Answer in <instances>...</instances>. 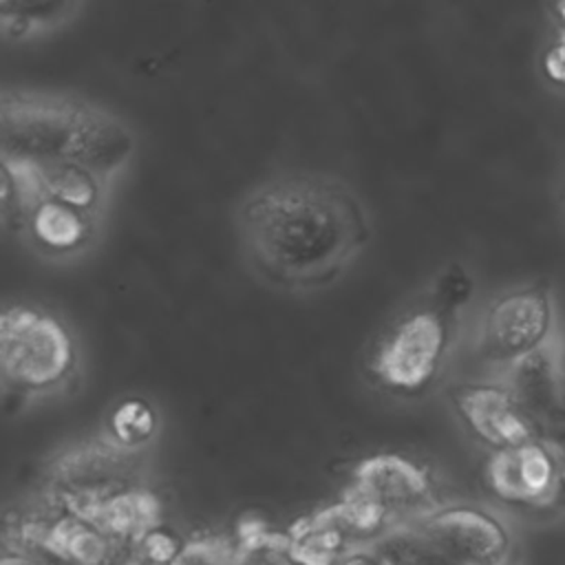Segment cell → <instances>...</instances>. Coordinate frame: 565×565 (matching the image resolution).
I'll return each mask as SVG.
<instances>
[{
	"label": "cell",
	"mask_w": 565,
	"mask_h": 565,
	"mask_svg": "<svg viewBox=\"0 0 565 565\" xmlns=\"http://www.w3.org/2000/svg\"><path fill=\"white\" fill-rule=\"evenodd\" d=\"M234 221L249 267L285 291L333 285L371 238V216L360 194L320 172L260 181L243 194Z\"/></svg>",
	"instance_id": "6da1fadb"
},
{
	"label": "cell",
	"mask_w": 565,
	"mask_h": 565,
	"mask_svg": "<svg viewBox=\"0 0 565 565\" xmlns=\"http://www.w3.org/2000/svg\"><path fill=\"white\" fill-rule=\"evenodd\" d=\"M135 148V132L117 113L79 95L44 88H4L0 95V159L73 161L113 185Z\"/></svg>",
	"instance_id": "7a4b0ae2"
},
{
	"label": "cell",
	"mask_w": 565,
	"mask_h": 565,
	"mask_svg": "<svg viewBox=\"0 0 565 565\" xmlns=\"http://www.w3.org/2000/svg\"><path fill=\"white\" fill-rule=\"evenodd\" d=\"M512 547L505 519L479 503H441L369 545L382 565H508Z\"/></svg>",
	"instance_id": "3957f363"
},
{
	"label": "cell",
	"mask_w": 565,
	"mask_h": 565,
	"mask_svg": "<svg viewBox=\"0 0 565 565\" xmlns=\"http://www.w3.org/2000/svg\"><path fill=\"white\" fill-rule=\"evenodd\" d=\"M75 364V338L55 313L26 302L4 307L0 369L7 388L24 397L51 395L68 384Z\"/></svg>",
	"instance_id": "277c9868"
},
{
	"label": "cell",
	"mask_w": 565,
	"mask_h": 565,
	"mask_svg": "<svg viewBox=\"0 0 565 565\" xmlns=\"http://www.w3.org/2000/svg\"><path fill=\"white\" fill-rule=\"evenodd\" d=\"M141 450L99 435L60 452L44 477V505L90 521L110 499L141 488Z\"/></svg>",
	"instance_id": "5b68a950"
},
{
	"label": "cell",
	"mask_w": 565,
	"mask_h": 565,
	"mask_svg": "<svg viewBox=\"0 0 565 565\" xmlns=\"http://www.w3.org/2000/svg\"><path fill=\"white\" fill-rule=\"evenodd\" d=\"M561 329L552 285H519L494 296L483 309L475 331V353L497 377L521 358L550 344Z\"/></svg>",
	"instance_id": "8992f818"
},
{
	"label": "cell",
	"mask_w": 565,
	"mask_h": 565,
	"mask_svg": "<svg viewBox=\"0 0 565 565\" xmlns=\"http://www.w3.org/2000/svg\"><path fill=\"white\" fill-rule=\"evenodd\" d=\"M450 320L444 309L426 302L397 318L371 353L373 380L399 395L428 388L439 375L450 347Z\"/></svg>",
	"instance_id": "52a82bcc"
},
{
	"label": "cell",
	"mask_w": 565,
	"mask_h": 565,
	"mask_svg": "<svg viewBox=\"0 0 565 565\" xmlns=\"http://www.w3.org/2000/svg\"><path fill=\"white\" fill-rule=\"evenodd\" d=\"M344 490L366 501L388 530L441 505L430 472L397 452H377L358 461Z\"/></svg>",
	"instance_id": "ba28073f"
},
{
	"label": "cell",
	"mask_w": 565,
	"mask_h": 565,
	"mask_svg": "<svg viewBox=\"0 0 565 565\" xmlns=\"http://www.w3.org/2000/svg\"><path fill=\"white\" fill-rule=\"evenodd\" d=\"M561 448L552 439H534L514 448L492 450L483 479L501 503L525 512L556 510Z\"/></svg>",
	"instance_id": "9c48e42d"
},
{
	"label": "cell",
	"mask_w": 565,
	"mask_h": 565,
	"mask_svg": "<svg viewBox=\"0 0 565 565\" xmlns=\"http://www.w3.org/2000/svg\"><path fill=\"white\" fill-rule=\"evenodd\" d=\"M452 406L472 437L486 444L490 452L543 437L541 426L497 377L457 386Z\"/></svg>",
	"instance_id": "30bf717a"
},
{
	"label": "cell",
	"mask_w": 565,
	"mask_h": 565,
	"mask_svg": "<svg viewBox=\"0 0 565 565\" xmlns=\"http://www.w3.org/2000/svg\"><path fill=\"white\" fill-rule=\"evenodd\" d=\"M99 218L62 201L35 196L24 210L18 234L42 256L71 258L93 245Z\"/></svg>",
	"instance_id": "8fae6325"
},
{
	"label": "cell",
	"mask_w": 565,
	"mask_h": 565,
	"mask_svg": "<svg viewBox=\"0 0 565 565\" xmlns=\"http://www.w3.org/2000/svg\"><path fill=\"white\" fill-rule=\"evenodd\" d=\"M287 534L298 565H340L349 554L362 550L335 503L298 519Z\"/></svg>",
	"instance_id": "7c38bea8"
},
{
	"label": "cell",
	"mask_w": 565,
	"mask_h": 565,
	"mask_svg": "<svg viewBox=\"0 0 565 565\" xmlns=\"http://www.w3.org/2000/svg\"><path fill=\"white\" fill-rule=\"evenodd\" d=\"M82 2H35V0H2L0 2V31L4 40H29L33 35L57 29L73 20Z\"/></svg>",
	"instance_id": "4fadbf2b"
},
{
	"label": "cell",
	"mask_w": 565,
	"mask_h": 565,
	"mask_svg": "<svg viewBox=\"0 0 565 565\" xmlns=\"http://www.w3.org/2000/svg\"><path fill=\"white\" fill-rule=\"evenodd\" d=\"M230 565H298L289 534L267 527L263 521H243L230 550Z\"/></svg>",
	"instance_id": "5bb4252c"
},
{
	"label": "cell",
	"mask_w": 565,
	"mask_h": 565,
	"mask_svg": "<svg viewBox=\"0 0 565 565\" xmlns=\"http://www.w3.org/2000/svg\"><path fill=\"white\" fill-rule=\"evenodd\" d=\"M159 428L154 408L141 397H126L108 413L104 435L128 450H141Z\"/></svg>",
	"instance_id": "9a60e30c"
},
{
	"label": "cell",
	"mask_w": 565,
	"mask_h": 565,
	"mask_svg": "<svg viewBox=\"0 0 565 565\" xmlns=\"http://www.w3.org/2000/svg\"><path fill=\"white\" fill-rule=\"evenodd\" d=\"M470 289H472V282H470L468 274L461 267L452 265L439 274V280L430 289L428 302H433L435 307L455 316L457 309L468 300Z\"/></svg>",
	"instance_id": "2e32d148"
},
{
	"label": "cell",
	"mask_w": 565,
	"mask_h": 565,
	"mask_svg": "<svg viewBox=\"0 0 565 565\" xmlns=\"http://www.w3.org/2000/svg\"><path fill=\"white\" fill-rule=\"evenodd\" d=\"M232 541L218 536H196L183 541L172 565H230Z\"/></svg>",
	"instance_id": "e0dca14e"
},
{
	"label": "cell",
	"mask_w": 565,
	"mask_h": 565,
	"mask_svg": "<svg viewBox=\"0 0 565 565\" xmlns=\"http://www.w3.org/2000/svg\"><path fill=\"white\" fill-rule=\"evenodd\" d=\"M541 73L558 88H565V26H554L543 53Z\"/></svg>",
	"instance_id": "ac0fdd59"
},
{
	"label": "cell",
	"mask_w": 565,
	"mask_h": 565,
	"mask_svg": "<svg viewBox=\"0 0 565 565\" xmlns=\"http://www.w3.org/2000/svg\"><path fill=\"white\" fill-rule=\"evenodd\" d=\"M552 441L565 446V324L561 333V373H558V408H556V424L552 433Z\"/></svg>",
	"instance_id": "d6986e66"
},
{
	"label": "cell",
	"mask_w": 565,
	"mask_h": 565,
	"mask_svg": "<svg viewBox=\"0 0 565 565\" xmlns=\"http://www.w3.org/2000/svg\"><path fill=\"white\" fill-rule=\"evenodd\" d=\"M2 565H55L53 561H49L42 554L35 552H26V550H18L13 547L11 552L7 550L2 556Z\"/></svg>",
	"instance_id": "ffe728a7"
},
{
	"label": "cell",
	"mask_w": 565,
	"mask_h": 565,
	"mask_svg": "<svg viewBox=\"0 0 565 565\" xmlns=\"http://www.w3.org/2000/svg\"><path fill=\"white\" fill-rule=\"evenodd\" d=\"M554 199H556V207L565 221V154L561 157L558 166H556V174H554Z\"/></svg>",
	"instance_id": "44dd1931"
},
{
	"label": "cell",
	"mask_w": 565,
	"mask_h": 565,
	"mask_svg": "<svg viewBox=\"0 0 565 565\" xmlns=\"http://www.w3.org/2000/svg\"><path fill=\"white\" fill-rule=\"evenodd\" d=\"M340 565H382V563L369 547H362V550H355L353 554H349Z\"/></svg>",
	"instance_id": "7402d4cb"
},
{
	"label": "cell",
	"mask_w": 565,
	"mask_h": 565,
	"mask_svg": "<svg viewBox=\"0 0 565 565\" xmlns=\"http://www.w3.org/2000/svg\"><path fill=\"white\" fill-rule=\"evenodd\" d=\"M561 448V463H558V494H556V510H565V446Z\"/></svg>",
	"instance_id": "603a6c76"
},
{
	"label": "cell",
	"mask_w": 565,
	"mask_h": 565,
	"mask_svg": "<svg viewBox=\"0 0 565 565\" xmlns=\"http://www.w3.org/2000/svg\"><path fill=\"white\" fill-rule=\"evenodd\" d=\"M552 20L556 22V26H565V2H556L550 7Z\"/></svg>",
	"instance_id": "cb8c5ba5"
}]
</instances>
